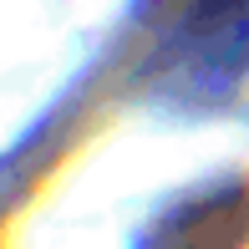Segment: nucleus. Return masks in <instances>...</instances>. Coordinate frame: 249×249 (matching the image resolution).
<instances>
[{
	"label": "nucleus",
	"mask_w": 249,
	"mask_h": 249,
	"mask_svg": "<svg viewBox=\"0 0 249 249\" xmlns=\"http://www.w3.org/2000/svg\"><path fill=\"white\" fill-rule=\"evenodd\" d=\"M244 244H249V183H219L168 209L148 239V249H244Z\"/></svg>",
	"instance_id": "obj_1"
}]
</instances>
